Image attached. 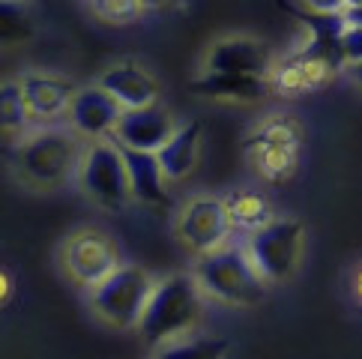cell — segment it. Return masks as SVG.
Wrapping results in <instances>:
<instances>
[{"instance_id": "cell-6", "label": "cell", "mask_w": 362, "mask_h": 359, "mask_svg": "<svg viewBox=\"0 0 362 359\" xmlns=\"http://www.w3.org/2000/svg\"><path fill=\"white\" fill-rule=\"evenodd\" d=\"M245 252L267 281H284L300 264L303 225L296 219H269L267 225L252 230Z\"/></svg>"}, {"instance_id": "cell-13", "label": "cell", "mask_w": 362, "mask_h": 359, "mask_svg": "<svg viewBox=\"0 0 362 359\" xmlns=\"http://www.w3.org/2000/svg\"><path fill=\"white\" fill-rule=\"evenodd\" d=\"M99 84L120 102L123 108H144V105H156L159 96V84L156 78L141 69L138 63H117L102 72Z\"/></svg>"}, {"instance_id": "cell-4", "label": "cell", "mask_w": 362, "mask_h": 359, "mask_svg": "<svg viewBox=\"0 0 362 359\" xmlns=\"http://www.w3.org/2000/svg\"><path fill=\"white\" fill-rule=\"evenodd\" d=\"M153 288L156 285H153L150 276L141 266L120 264L108 278H102L99 285L90 288V305H93V312L105 324L117 329H129L141 324Z\"/></svg>"}, {"instance_id": "cell-23", "label": "cell", "mask_w": 362, "mask_h": 359, "mask_svg": "<svg viewBox=\"0 0 362 359\" xmlns=\"http://www.w3.org/2000/svg\"><path fill=\"white\" fill-rule=\"evenodd\" d=\"M303 4L315 12V16H341L344 0H303Z\"/></svg>"}, {"instance_id": "cell-2", "label": "cell", "mask_w": 362, "mask_h": 359, "mask_svg": "<svg viewBox=\"0 0 362 359\" xmlns=\"http://www.w3.org/2000/svg\"><path fill=\"white\" fill-rule=\"evenodd\" d=\"M195 278L204 293L230 305H255L267 293V278L257 273L249 252L228 246V242L206 254H198Z\"/></svg>"}, {"instance_id": "cell-14", "label": "cell", "mask_w": 362, "mask_h": 359, "mask_svg": "<svg viewBox=\"0 0 362 359\" xmlns=\"http://www.w3.org/2000/svg\"><path fill=\"white\" fill-rule=\"evenodd\" d=\"M123 162H126V174H129V186H132V198L144 201V204H165L168 192H165V171L162 162L153 150H135V147H123Z\"/></svg>"}, {"instance_id": "cell-28", "label": "cell", "mask_w": 362, "mask_h": 359, "mask_svg": "<svg viewBox=\"0 0 362 359\" xmlns=\"http://www.w3.org/2000/svg\"><path fill=\"white\" fill-rule=\"evenodd\" d=\"M356 288H359V297H362V273H359V281H356Z\"/></svg>"}, {"instance_id": "cell-15", "label": "cell", "mask_w": 362, "mask_h": 359, "mask_svg": "<svg viewBox=\"0 0 362 359\" xmlns=\"http://www.w3.org/2000/svg\"><path fill=\"white\" fill-rule=\"evenodd\" d=\"M201 123H183L177 126V132L162 144V150H156V156L162 162L165 177L177 183V180H186L198 165V153H201Z\"/></svg>"}, {"instance_id": "cell-3", "label": "cell", "mask_w": 362, "mask_h": 359, "mask_svg": "<svg viewBox=\"0 0 362 359\" xmlns=\"http://www.w3.org/2000/svg\"><path fill=\"white\" fill-rule=\"evenodd\" d=\"M78 144L66 129H42L24 138L16 153V168L33 186H60L81 168Z\"/></svg>"}, {"instance_id": "cell-20", "label": "cell", "mask_w": 362, "mask_h": 359, "mask_svg": "<svg viewBox=\"0 0 362 359\" xmlns=\"http://www.w3.org/2000/svg\"><path fill=\"white\" fill-rule=\"evenodd\" d=\"M228 213H230V222L234 225H243V228H252L257 230L261 225L269 222V210H267V204L257 198V195H234L228 201Z\"/></svg>"}, {"instance_id": "cell-7", "label": "cell", "mask_w": 362, "mask_h": 359, "mask_svg": "<svg viewBox=\"0 0 362 359\" xmlns=\"http://www.w3.org/2000/svg\"><path fill=\"white\" fill-rule=\"evenodd\" d=\"M63 266L78 285L93 288L120 266L117 246L102 230H78L63 246Z\"/></svg>"}, {"instance_id": "cell-27", "label": "cell", "mask_w": 362, "mask_h": 359, "mask_svg": "<svg viewBox=\"0 0 362 359\" xmlns=\"http://www.w3.org/2000/svg\"><path fill=\"white\" fill-rule=\"evenodd\" d=\"M356 6H362V0H344V9H356Z\"/></svg>"}, {"instance_id": "cell-21", "label": "cell", "mask_w": 362, "mask_h": 359, "mask_svg": "<svg viewBox=\"0 0 362 359\" xmlns=\"http://www.w3.org/2000/svg\"><path fill=\"white\" fill-rule=\"evenodd\" d=\"M90 9L96 12V18H102L105 24H132L141 12L138 0H90Z\"/></svg>"}, {"instance_id": "cell-19", "label": "cell", "mask_w": 362, "mask_h": 359, "mask_svg": "<svg viewBox=\"0 0 362 359\" xmlns=\"http://www.w3.org/2000/svg\"><path fill=\"white\" fill-rule=\"evenodd\" d=\"M0 120H4V132H24L33 120L21 84H4L0 90Z\"/></svg>"}, {"instance_id": "cell-18", "label": "cell", "mask_w": 362, "mask_h": 359, "mask_svg": "<svg viewBox=\"0 0 362 359\" xmlns=\"http://www.w3.org/2000/svg\"><path fill=\"white\" fill-rule=\"evenodd\" d=\"M228 341L225 339H174L165 341L156 359H225Z\"/></svg>"}, {"instance_id": "cell-10", "label": "cell", "mask_w": 362, "mask_h": 359, "mask_svg": "<svg viewBox=\"0 0 362 359\" xmlns=\"http://www.w3.org/2000/svg\"><path fill=\"white\" fill-rule=\"evenodd\" d=\"M177 132L174 117L159 105H144V108H126L123 117L114 129V141L123 147L135 150H162V144Z\"/></svg>"}, {"instance_id": "cell-9", "label": "cell", "mask_w": 362, "mask_h": 359, "mask_svg": "<svg viewBox=\"0 0 362 359\" xmlns=\"http://www.w3.org/2000/svg\"><path fill=\"white\" fill-rule=\"evenodd\" d=\"M204 66H206V72L257 75V78H267L269 51L264 42L252 40V36H225V40L210 45Z\"/></svg>"}, {"instance_id": "cell-8", "label": "cell", "mask_w": 362, "mask_h": 359, "mask_svg": "<svg viewBox=\"0 0 362 359\" xmlns=\"http://www.w3.org/2000/svg\"><path fill=\"white\" fill-rule=\"evenodd\" d=\"M230 225L234 222H230L228 204L216 201V198H195L192 204H186L183 213H180L177 237L195 254H206L218 246H225Z\"/></svg>"}, {"instance_id": "cell-22", "label": "cell", "mask_w": 362, "mask_h": 359, "mask_svg": "<svg viewBox=\"0 0 362 359\" xmlns=\"http://www.w3.org/2000/svg\"><path fill=\"white\" fill-rule=\"evenodd\" d=\"M341 57L344 63L351 66V63H362V28H354V24H347L344 33H341Z\"/></svg>"}, {"instance_id": "cell-26", "label": "cell", "mask_w": 362, "mask_h": 359, "mask_svg": "<svg viewBox=\"0 0 362 359\" xmlns=\"http://www.w3.org/2000/svg\"><path fill=\"white\" fill-rule=\"evenodd\" d=\"M351 75L356 84H362V63H351Z\"/></svg>"}, {"instance_id": "cell-1", "label": "cell", "mask_w": 362, "mask_h": 359, "mask_svg": "<svg viewBox=\"0 0 362 359\" xmlns=\"http://www.w3.org/2000/svg\"><path fill=\"white\" fill-rule=\"evenodd\" d=\"M195 276H168L156 281L150 302L141 317V336L150 344H165L186 336L198 326L204 314V297Z\"/></svg>"}, {"instance_id": "cell-12", "label": "cell", "mask_w": 362, "mask_h": 359, "mask_svg": "<svg viewBox=\"0 0 362 359\" xmlns=\"http://www.w3.org/2000/svg\"><path fill=\"white\" fill-rule=\"evenodd\" d=\"M21 90L30 105V117L36 123H45L51 117H57V114L69 111L75 93H78L69 78L51 75V72H30L28 78L21 81Z\"/></svg>"}, {"instance_id": "cell-17", "label": "cell", "mask_w": 362, "mask_h": 359, "mask_svg": "<svg viewBox=\"0 0 362 359\" xmlns=\"http://www.w3.org/2000/svg\"><path fill=\"white\" fill-rule=\"evenodd\" d=\"M0 36L4 45L28 42L33 36V12L28 0H0Z\"/></svg>"}, {"instance_id": "cell-24", "label": "cell", "mask_w": 362, "mask_h": 359, "mask_svg": "<svg viewBox=\"0 0 362 359\" xmlns=\"http://www.w3.org/2000/svg\"><path fill=\"white\" fill-rule=\"evenodd\" d=\"M344 21L354 24V28H362V6L356 9H344Z\"/></svg>"}, {"instance_id": "cell-25", "label": "cell", "mask_w": 362, "mask_h": 359, "mask_svg": "<svg viewBox=\"0 0 362 359\" xmlns=\"http://www.w3.org/2000/svg\"><path fill=\"white\" fill-rule=\"evenodd\" d=\"M138 4H141V9H144V12H153V9H162V6H168V4H171V0H138Z\"/></svg>"}, {"instance_id": "cell-11", "label": "cell", "mask_w": 362, "mask_h": 359, "mask_svg": "<svg viewBox=\"0 0 362 359\" xmlns=\"http://www.w3.org/2000/svg\"><path fill=\"white\" fill-rule=\"evenodd\" d=\"M123 105L102 84L96 87H84L75 93L72 99V108H69V117L72 126L87 138H108L117 129V123L123 117Z\"/></svg>"}, {"instance_id": "cell-16", "label": "cell", "mask_w": 362, "mask_h": 359, "mask_svg": "<svg viewBox=\"0 0 362 359\" xmlns=\"http://www.w3.org/2000/svg\"><path fill=\"white\" fill-rule=\"evenodd\" d=\"M189 87L206 99H228V102H257L269 93L267 78H257V75H230V72H204Z\"/></svg>"}, {"instance_id": "cell-5", "label": "cell", "mask_w": 362, "mask_h": 359, "mask_svg": "<svg viewBox=\"0 0 362 359\" xmlns=\"http://www.w3.org/2000/svg\"><path fill=\"white\" fill-rule=\"evenodd\" d=\"M78 177H81V189L87 192V198L105 210H120V207H126V201L132 198L123 150L117 141L96 138L93 144L84 150Z\"/></svg>"}]
</instances>
